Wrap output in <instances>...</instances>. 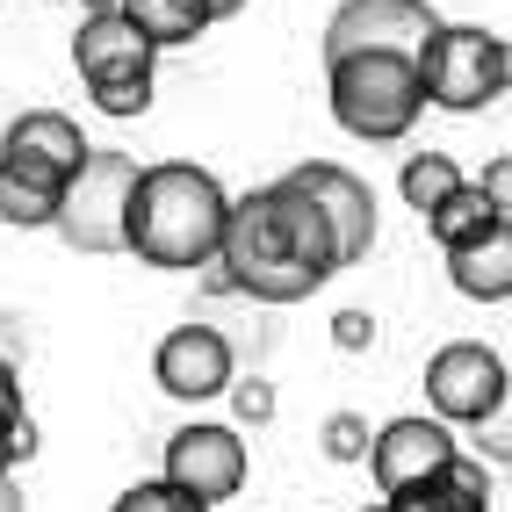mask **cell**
<instances>
[{
    "label": "cell",
    "instance_id": "5bb4252c",
    "mask_svg": "<svg viewBox=\"0 0 512 512\" xmlns=\"http://www.w3.org/2000/svg\"><path fill=\"white\" fill-rule=\"evenodd\" d=\"M116 15L138 29L152 51H174V44H195L210 29V0H116Z\"/></svg>",
    "mask_w": 512,
    "mask_h": 512
},
{
    "label": "cell",
    "instance_id": "ffe728a7",
    "mask_svg": "<svg viewBox=\"0 0 512 512\" xmlns=\"http://www.w3.org/2000/svg\"><path fill=\"white\" fill-rule=\"evenodd\" d=\"M390 512H484V505H469L448 476H433V484H412V491H397V498H383Z\"/></svg>",
    "mask_w": 512,
    "mask_h": 512
},
{
    "label": "cell",
    "instance_id": "8fae6325",
    "mask_svg": "<svg viewBox=\"0 0 512 512\" xmlns=\"http://www.w3.org/2000/svg\"><path fill=\"white\" fill-rule=\"evenodd\" d=\"M152 375H159V390L181 397V404L224 397L238 383V375H231V339L217 325H174L159 339V354H152Z\"/></svg>",
    "mask_w": 512,
    "mask_h": 512
},
{
    "label": "cell",
    "instance_id": "7402d4cb",
    "mask_svg": "<svg viewBox=\"0 0 512 512\" xmlns=\"http://www.w3.org/2000/svg\"><path fill=\"white\" fill-rule=\"evenodd\" d=\"M325 455H332V462H368V419L332 412V419H325Z\"/></svg>",
    "mask_w": 512,
    "mask_h": 512
},
{
    "label": "cell",
    "instance_id": "d6986e66",
    "mask_svg": "<svg viewBox=\"0 0 512 512\" xmlns=\"http://www.w3.org/2000/svg\"><path fill=\"white\" fill-rule=\"evenodd\" d=\"M94 109L101 116H145L152 109V73H116V80H94Z\"/></svg>",
    "mask_w": 512,
    "mask_h": 512
},
{
    "label": "cell",
    "instance_id": "ac0fdd59",
    "mask_svg": "<svg viewBox=\"0 0 512 512\" xmlns=\"http://www.w3.org/2000/svg\"><path fill=\"white\" fill-rule=\"evenodd\" d=\"M397 188H404V202H412L419 217H433L440 202L462 188V166L448 152H412V159H404V174H397Z\"/></svg>",
    "mask_w": 512,
    "mask_h": 512
},
{
    "label": "cell",
    "instance_id": "4316f807",
    "mask_svg": "<svg viewBox=\"0 0 512 512\" xmlns=\"http://www.w3.org/2000/svg\"><path fill=\"white\" fill-rule=\"evenodd\" d=\"M8 455H15V462H29V455H37V419H29V412L8 426Z\"/></svg>",
    "mask_w": 512,
    "mask_h": 512
},
{
    "label": "cell",
    "instance_id": "e0dca14e",
    "mask_svg": "<svg viewBox=\"0 0 512 512\" xmlns=\"http://www.w3.org/2000/svg\"><path fill=\"white\" fill-rule=\"evenodd\" d=\"M58 188H65V181H44V174H15V166H0V224H15V231H51V217H58Z\"/></svg>",
    "mask_w": 512,
    "mask_h": 512
},
{
    "label": "cell",
    "instance_id": "7c38bea8",
    "mask_svg": "<svg viewBox=\"0 0 512 512\" xmlns=\"http://www.w3.org/2000/svg\"><path fill=\"white\" fill-rule=\"evenodd\" d=\"M87 159V138L73 116L58 109H22L8 123V138H0V166H15V174H44V181H73Z\"/></svg>",
    "mask_w": 512,
    "mask_h": 512
},
{
    "label": "cell",
    "instance_id": "ba28073f",
    "mask_svg": "<svg viewBox=\"0 0 512 512\" xmlns=\"http://www.w3.org/2000/svg\"><path fill=\"white\" fill-rule=\"evenodd\" d=\"M433 29H440V15L426 8V0H347V8L325 22V65L354 58V51H404V58H419Z\"/></svg>",
    "mask_w": 512,
    "mask_h": 512
},
{
    "label": "cell",
    "instance_id": "f546056e",
    "mask_svg": "<svg viewBox=\"0 0 512 512\" xmlns=\"http://www.w3.org/2000/svg\"><path fill=\"white\" fill-rule=\"evenodd\" d=\"M15 469V455H8V433H0V476H8Z\"/></svg>",
    "mask_w": 512,
    "mask_h": 512
},
{
    "label": "cell",
    "instance_id": "30bf717a",
    "mask_svg": "<svg viewBox=\"0 0 512 512\" xmlns=\"http://www.w3.org/2000/svg\"><path fill=\"white\" fill-rule=\"evenodd\" d=\"M455 455H462L455 433L440 419H426V412H404L383 433H368V469H375V491H383V498L412 491V484H433Z\"/></svg>",
    "mask_w": 512,
    "mask_h": 512
},
{
    "label": "cell",
    "instance_id": "484cf974",
    "mask_svg": "<svg viewBox=\"0 0 512 512\" xmlns=\"http://www.w3.org/2000/svg\"><path fill=\"white\" fill-rule=\"evenodd\" d=\"M22 419V375H15V361L0 354V433H8Z\"/></svg>",
    "mask_w": 512,
    "mask_h": 512
},
{
    "label": "cell",
    "instance_id": "52a82bcc",
    "mask_svg": "<svg viewBox=\"0 0 512 512\" xmlns=\"http://www.w3.org/2000/svg\"><path fill=\"white\" fill-rule=\"evenodd\" d=\"M282 181L325 217L339 267H361L368 246H375V188L354 174V166H339V159H311V166H296V174H282Z\"/></svg>",
    "mask_w": 512,
    "mask_h": 512
},
{
    "label": "cell",
    "instance_id": "277c9868",
    "mask_svg": "<svg viewBox=\"0 0 512 512\" xmlns=\"http://www.w3.org/2000/svg\"><path fill=\"white\" fill-rule=\"evenodd\" d=\"M505 80H512V51L484 22H440L426 37V51H419V94L448 116L491 109L505 94Z\"/></svg>",
    "mask_w": 512,
    "mask_h": 512
},
{
    "label": "cell",
    "instance_id": "6da1fadb",
    "mask_svg": "<svg viewBox=\"0 0 512 512\" xmlns=\"http://www.w3.org/2000/svg\"><path fill=\"white\" fill-rule=\"evenodd\" d=\"M217 289H238L253 303H303L339 275L332 231L289 181L253 188L224 210V246H217Z\"/></svg>",
    "mask_w": 512,
    "mask_h": 512
},
{
    "label": "cell",
    "instance_id": "4dcf8cb0",
    "mask_svg": "<svg viewBox=\"0 0 512 512\" xmlns=\"http://www.w3.org/2000/svg\"><path fill=\"white\" fill-rule=\"evenodd\" d=\"M361 512H390V505H383V498H375V505H361Z\"/></svg>",
    "mask_w": 512,
    "mask_h": 512
},
{
    "label": "cell",
    "instance_id": "603a6c76",
    "mask_svg": "<svg viewBox=\"0 0 512 512\" xmlns=\"http://www.w3.org/2000/svg\"><path fill=\"white\" fill-rule=\"evenodd\" d=\"M231 412H238V426H267L275 419V390H267L260 375L253 383H231Z\"/></svg>",
    "mask_w": 512,
    "mask_h": 512
},
{
    "label": "cell",
    "instance_id": "2e32d148",
    "mask_svg": "<svg viewBox=\"0 0 512 512\" xmlns=\"http://www.w3.org/2000/svg\"><path fill=\"white\" fill-rule=\"evenodd\" d=\"M426 231L440 238V253H462V246H484L491 231H505V217H498L491 202L462 181V188H455V195H448V202H440V210L426 217Z\"/></svg>",
    "mask_w": 512,
    "mask_h": 512
},
{
    "label": "cell",
    "instance_id": "9a60e30c",
    "mask_svg": "<svg viewBox=\"0 0 512 512\" xmlns=\"http://www.w3.org/2000/svg\"><path fill=\"white\" fill-rule=\"evenodd\" d=\"M448 275L469 303H505L512 296V231H491L484 246L448 253Z\"/></svg>",
    "mask_w": 512,
    "mask_h": 512
},
{
    "label": "cell",
    "instance_id": "7a4b0ae2",
    "mask_svg": "<svg viewBox=\"0 0 512 512\" xmlns=\"http://www.w3.org/2000/svg\"><path fill=\"white\" fill-rule=\"evenodd\" d=\"M224 210L231 195L217 188L210 166H188V159L138 166V188L123 210V253H138L145 267H217Z\"/></svg>",
    "mask_w": 512,
    "mask_h": 512
},
{
    "label": "cell",
    "instance_id": "5b68a950",
    "mask_svg": "<svg viewBox=\"0 0 512 512\" xmlns=\"http://www.w3.org/2000/svg\"><path fill=\"white\" fill-rule=\"evenodd\" d=\"M130 188H138V159H130V152H109V145H87L80 174L58 188V217H51V231H58L73 253H123Z\"/></svg>",
    "mask_w": 512,
    "mask_h": 512
},
{
    "label": "cell",
    "instance_id": "9c48e42d",
    "mask_svg": "<svg viewBox=\"0 0 512 512\" xmlns=\"http://www.w3.org/2000/svg\"><path fill=\"white\" fill-rule=\"evenodd\" d=\"M166 484L195 505L238 498V484H246V440H238V426H210V419L181 426L166 440Z\"/></svg>",
    "mask_w": 512,
    "mask_h": 512
},
{
    "label": "cell",
    "instance_id": "4fadbf2b",
    "mask_svg": "<svg viewBox=\"0 0 512 512\" xmlns=\"http://www.w3.org/2000/svg\"><path fill=\"white\" fill-rule=\"evenodd\" d=\"M152 44L130 29L116 8H87L80 29H73V65H80V80H116V73H152Z\"/></svg>",
    "mask_w": 512,
    "mask_h": 512
},
{
    "label": "cell",
    "instance_id": "d4e9b609",
    "mask_svg": "<svg viewBox=\"0 0 512 512\" xmlns=\"http://www.w3.org/2000/svg\"><path fill=\"white\" fill-rule=\"evenodd\" d=\"M476 195H484L491 210L505 217V210H512V159H491V166H484V181H476Z\"/></svg>",
    "mask_w": 512,
    "mask_h": 512
},
{
    "label": "cell",
    "instance_id": "83f0119b",
    "mask_svg": "<svg viewBox=\"0 0 512 512\" xmlns=\"http://www.w3.org/2000/svg\"><path fill=\"white\" fill-rule=\"evenodd\" d=\"M0 512H22V491L8 484V476H0Z\"/></svg>",
    "mask_w": 512,
    "mask_h": 512
},
{
    "label": "cell",
    "instance_id": "8992f818",
    "mask_svg": "<svg viewBox=\"0 0 512 512\" xmlns=\"http://www.w3.org/2000/svg\"><path fill=\"white\" fill-rule=\"evenodd\" d=\"M426 404L440 426H498L505 412V354L484 339H455L426 361Z\"/></svg>",
    "mask_w": 512,
    "mask_h": 512
},
{
    "label": "cell",
    "instance_id": "44dd1931",
    "mask_svg": "<svg viewBox=\"0 0 512 512\" xmlns=\"http://www.w3.org/2000/svg\"><path fill=\"white\" fill-rule=\"evenodd\" d=\"M116 512H210V505H195V498H181L166 476H152V484H130L123 498H116Z\"/></svg>",
    "mask_w": 512,
    "mask_h": 512
},
{
    "label": "cell",
    "instance_id": "f1b7e54d",
    "mask_svg": "<svg viewBox=\"0 0 512 512\" xmlns=\"http://www.w3.org/2000/svg\"><path fill=\"white\" fill-rule=\"evenodd\" d=\"M238 8H246V0H210V15L224 22V15H238Z\"/></svg>",
    "mask_w": 512,
    "mask_h": 512
},
{
    "label": "cell",
    "instance_id": "3957f363",
    "mask_svg": "<svg viewBox=\"0 0 512 512\" xmlns=\"http://www.w3.org/2000/svg\"><path fill=\"white\" fill-rule=\"evenodd\" d=\"M325 87H332L339 130L361 138V145H397V138H412V123H419V109H426V94H419V58H404V51L332 58V65H325Z\"/></svg>",
    "mask_w": 512,
    "mask_h": 512
},
{
    "label": "cell",
    "instance_id": "cb8c5ba5",
    "mask_svg": "<svg viewBox=\"0 0 512 512\" xmlns=\"http://www.w3.org/2000/svg\"><path fill=\"white\" fill-rule=\"evenodd\" d=\"M332 347H339V354H368V347H375V318H368V311H339V318H332Z\"/></svg>",
    "mask_w": 512,
    "mask_h": 512
}]
</instances>
